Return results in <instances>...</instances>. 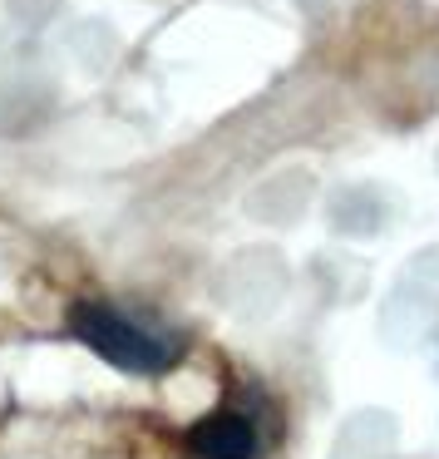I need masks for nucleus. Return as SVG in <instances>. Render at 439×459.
Segmentation results:
<instances>
[{
    "mask_svg": "<svg viewBox=\"0 0 439 459\" xmlns=\"http://www.w3.org/2000/svg\"><path fill=\"white\" fill-rule=\"evenodd\" d=\"M70 326L94 356H104L119 370H133V376H159L183 351V341L173 331L149 326V321L129 316V311L109 307V301H80L70 311Z\"/></svg>",
    "mask_w": 439,
    "mask_h": 459,
    "instance_id": "nucleus-1",
    "label": "nucleus"
},
{
    "mask_svg": "<svg viewBox=\"0 0 439 459\" xmlns=\"http://www.w3.org/2000/svg\"><path fill=\"white\" fill-rule=\"evenodd\" d=\"M193 459H252L257 455V425L247 415H212L188 435Z\"/></svg>",
    "mask_w": 439,
    "mask_h": 459,
    "instance_id": "nucleus-2",
    "label": "nucleus"
}]
</instances>
